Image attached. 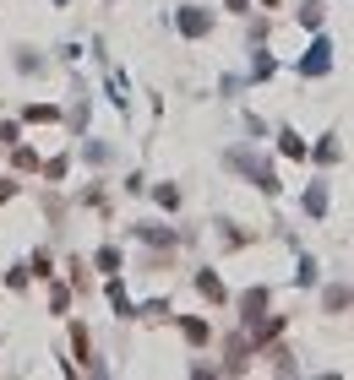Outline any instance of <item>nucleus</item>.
I'll list each match as a JSON object with an SVG mask.
<instances>
[{"instance_id":"obj_1","label":"nucleus","mask_w":354,"mask_h":380,"mask_svg":"<svg viewBox=\"0 0 354 380\" xmlns=\"http://www.w3.org/2000/svg\"><path fill=\"white\" fill-rule=\"evenodd\" d=\"M180 27H186L191 39H202V33H208V17H202L196 6H186V11H180Z\"/></svg>"},{"instance_id":"obj_4","label":"nucleus","mask_w":354,"mask_h":380,"mask_svg":"<svg viewBox=\"0 0 354 380\" xmlns=\"http://www.w3.org/2000/svg\"><path fill=\"white\" fill-rule=\"evenodd\" d=\"M284 152H289V158H305V141L294 136V131H284Z\"/></svg>"},{"instance_id":"obj_3","label":"nucleus","mask_w":354,"mask_h":380,"mask_svg":"<svg viewBox=\"0 0 354 380\" xmlns=\"http://www.w3.org/2000/svg\"><path fill=\"white\" fill-rule=\"evenodd\" d=\"M196 288H202V294H208V299H224V282L213 277V272H202V277H196Z\"/></svg>"},{"instance_id":"obj_2","label":"nucleus","mask_w":354,"mask_h":380,"mask_svg":"<svg viewBox=\"0 0 354 380\" xmlns=\"http://www.w3.org/2000/svg\"><path fill=\"white\" fill-rule=\"evenodd\" d=\"M327 55H333V49H327V44H316L311 60H305V71H311V77H316V71H327Z\"/></svg>"},{"instance_id":"obj_5","label":"nucleus","mask_w":354,"mask_h":380,"mask_svg":"<svg viewBox=\"0 0 354 380\" xmlns=\"http://www.w3.org/2000/svg\"><path fill=\"white\" fill-rule=\"evenodd\" d=\"M229 11H246V0H229Z\"/></svg>"}]
</instances>
